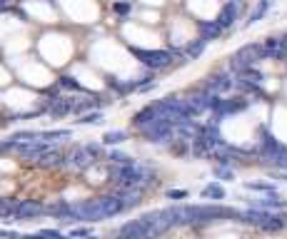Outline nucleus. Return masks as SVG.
I'll use <instances>...</instances> for the list:
<instances>
[{
	"mask_svg": "<svg viewBox=\"0 0 287 239\" xmlns=\"http://www.w3.org/2000/svg\"><path fill=\"white\" fill-rule=\"evenodd\" d=\"M120 212H122V204H120V199L115 194L97 197V199L80 202V204L70 207V217L80 219V222H100V219H110V217H115Z\"/></svg>",
	"mask_w": 287,
	"mask_h": 239,
	"instance_id": "f257e3e1",
	"label": "nucleus"
},
{
	"mask_svg": "<svg viewBox=\"0 0 287 239\" xmlns=\"http://www.w3.org/2000/svg\"><path fill=\"white\" fill-rule=\"evenodd\" d=\"M185 224H202V222H215V219H237L240 212L220 207V204H192L183 207Z\"/></svg>",
	"mask_w": 287,
	"mask_h": 239,
	"instance_id": "f03ea898",
	"label": "nucleus"
},
{
	"mask_svg": "<svg viewBox=\"0 0 287 239\" xmlns=\"http://www.w3.org/2000/svg\"><path fill=\"white\" fill-rule=\"evenodd\" d=\"M260 58H265V55H262V45H245V48H240V50L232 55L230 68H232L235 73H242L245 68H252Z\"/></svg>",
	"mask_w": 287,
	"mask_h": 239,
	"instance_id": "7ed1b4c3",
	"label": "nucleus"
},
{
	"mask_svg": "<svg viewBox=\"0 0 287 239\" xmlns=\"http://www.w3.org/2000/svg\"><path fill=\"white\" fill-rule=\"evenodd\" d=\"M140 132L145 135V137H148L150 142H155V145H163V142H170V140L175 137V125L160 117V120H155L153 125L142 127Z\"/></svg>",
	"mask_w": 287,
	"mask_h": 239,
	"instance_id": "20e7f679",
	"label": "nucleus"
},
{
	"mask_svg": "<svg viewBox=\"0 0 287 239\" xmlns=\"http://www.w3.org/2000/svg\"><path fill=\"white\" fill-rule=\"evenodd\" d=\"M135 53V58L142 63V65H148V68H153V70H160V68H168L170 65V60H173V55L168 53V50H132Z\"/></svg>",
	"mask_w": 287,
	"mask_h": 239,
	"instance_id": "39448f33",
	"label": "nucleus"
},
{
	"mask_svg": "<svg viewBox=\"0 0 287 239\" xmlns=\"http://www.w3.org/2000/svg\"><path fill=\"white\" fill-rule=\"evenodd\" d=\"M15 150L20 152V157L23 159H30V162H38L48 150H50V145L45 142V140H33V142H15Z\"/></svg>",
	"mask_w": 287,
	"mask_h": 239,
	"instance_id": "423d86ee",
	"label": "nucleus"
},
{
	"mask_svg": "<svg viewBox=\"0 0 287 239\" xmlns=\"http://www.w3.org/2000/svg\"><path fill=\"white\" fill-rule=\"evenodd\" d=\"M45 212V207L40 204V202H35V199H23V202H18L15 204V214H13V219H35V217H40Z\"/></svg>",
	"mask_w": 287,
	"mask_h": 239,
	"instance_id": "0eeeda50",
	"label": "nucleus"
},
{
	"mask_svg": "<svg viewBox=\"0 0 287 239\" xmlns=\"http://www.w3.org/2000/svg\"><path fill=\"white\" fill-rule=\"evenodd\" d=\"M68 164L75 167V169H88L95 164V157L88 152V147H75L70 155H68Z\"/></svg>",
	"mask_w": 287,
	"mask_h": 239,
	"instance_id": "6e6552de",
	"label": "nucleus"
},
{
	"mask_svg": "<svg viewBox=\"0 0 287 239\" xmlns=\"http://www.w3.org/2000/svg\"><path fill=\"white\" fill-rule=\"evenodd\" d=\"M117 234H120V239H140V237H145L150 232L145 229V224H142L140 219H132V222H125Z\"/></svg>",
	"mask_w": 287,
	"mask_h": 239,
	"instance_id": "1a4fd4ad",
	"label": "nucleus"
},
{
	"mask_svg": "<svg viewBox=\"0 0 287 239\" xmlns=\"http://www.w3.org/2000/svg\"><path fill=\"white\" fill-rule=\"evenodd\" d=\"M122 204V212L125 209H132L135 204H140V187H120V192L115 194Z\"/></svg>",
	"mask_w": 287,
	"mask_h": 239,
	"instance_id": "9d476101",
	"label": "nucleus"
},
{
	"mask_svg": "<svg viewBox=\"0 0 287 239\" xmlns=\"http://www.w3.org/2000/svg\"><path fill=\"white\" fill-rule=\"evenodd\" d=\"M237 219L247 222V224H255V227H265V222L270 219V212H265V209H247V212H240Z\"/></svg>",
	"mask_w": 287,
	"mask_h": 239,
	"instance_id": "9b49d317",
	"label": "nucleus"
},
{
	"mask_svg": "<svg viewBox=\"0 0 287 239\" xmlns=\"http://www.w3.org/2000/svg\"><path fill=\"white\" fill-rule=\"evenodd\" d=\"M155 120H160V115H158V110L150 105V107H145V110H140L135 117H132V122H135V127L137 130H142V127H148V125H153Z\"/></svg>",
	"mask_w": 287,
	"mask_h": 239,
	"instance_id": "f8f14e48",
	"label": "nucleus"
},
{
	"mask_svg": "<svg viewBox=\"0 0 287 239\" xmlns=\"http://www.w3.org/2000/svg\"><path fill=\"white\" fill-rule=\"evenodd\" d=\"M230 87H232V80H230L227 75H212V78H207V85H205V90L212 92V95L225 92V90H230Z\"/></svg>",
	"mask_w": 287,
	"mask_h": 239,
	"instance_id": "ddd939ff",
	"label": "nucleus"
},
{
	"mask_svg": "<svg viewBox=\"0 0 287 239\" xmlns=\"http://www.w3.org/2000/svg\"><path fill=\"white\" fill-rule=\"evenodd\" d=\"M73 107H75V100H73V97L50 100V115H53V117H63V115L73 112Z\"/></svg>",
	"mask_w": 287,
	"mask_h": 239,
	"instance_id": "4468645a",
	"label": "nucleus"
},
{
	"mask_svg": "<svg viewBox=\"0 0 287 239\" xmlns=\"http://www.w3.org/2000/svg\"><path fill=\"white\" fill-rule=\"evenodd\" d=\"M235 18H237V3H227L222 10H220V15H217V25L225 30V28H230L232 23H235Z\"/></svg>",
	"mask_w": 287,
	"mask_h": 239,
	"instance_id": "2eb2a0df",
	"label": "nucleus"
},
{
	"mask_svg": "<svg viewBox=\"0 0 287 239\" xmlns=\"http://www.w3.org/2000/svg\"><path fill=\"white\" fill-rule=\"evenodd\" d=\"M262 55L265 58H282V55H287L285 48H282V38H270L262 45Z\"/></svg>",
	"mask_w": 287,
	"mask_h": 239,
	"instance_id": "dca6fc26",
	"label": "nucleus"
},
{
	"mask_svg": "<svg viewBox=\"0 0 287 239\" xmlns=\"http://www.w3.org/2000/svg\"><path fill=\"white\" fill-rule=\"evenodd\" d=\"M38 162H40L45 169H48V167H65V164H68V157H63V155H60V152H55V150H48V152H45Z\"/></svg>",
	"mask_w": 287,
	"mask_h": 239,
	"instance_id": "f3484780",
	"label": "nucleus"
},
{
	"mask_svg": "<svg viewBox=\"0 0 287 239\" xmlns=\"http://www.w3.org/2000/svg\"><path fill=\"white\" fill-rule=\"evenodd\" d=\"M202 197H205V199H225V189H222V184L210 182V184L202 187Z\"/></svg>",
	"mask_w": 287,
	"mask_h": 239,
	"instance_id": "a211bd4d",
	"label": "nucleus"
},
{
	"mask_svg": "<svg viewBox=\"0 0 287 239\" xmlns=\"http://www.w3.org/2000/svg\"><path fill=\"white\" fill-rule=\"evenodd\" d=\"M200 30H202V38H205V40H212V38H217V35L222 33V28H220L217 23H202Z\"/></svg>",
	"mask_w": 287,
	"mask_h": 239,
	"instance_id": "6ab92c4d",
	"label": "nucleus"
},
{
	"mask_svg": "<svg viewBox=\"0 0 287 239\" xmlns=\"http://www.w3.org/2000/svg\"><path fill=\"white\" fill-rule=\"evenodd\" d=\"M63 137H70V130H48V132H40V140H45V142L63 140Z\"/></svg>",
	"mask_w": 287,
	"mask_h": 239,
	"instance_id": "aec40b11",
	"label": "nucleus"
},
{
	"mask_svg": "<svg viewBox=\"0 0 287 239\" xmlns=\"http://www.w3.org/2000/svg\"><path fill=\"white\" fill-rule=\"evenodd\" d=\"M277 207H282V202H280L275 194H270V197H265V199H260V202L255 204V209H277Z\"/></svg>",
	"mask_w": 287,
	"mask_h": 239,
	"instance_id": "412c9836",
	"label": "nucleus"
},
{
	"mask_svg": "<svg viewBox=\"0 0 287 239\" xmlns=\"http://www.w3.org/2000/svg\"><path fill=\"white\" fill-rule=\"evenodd\" d=\"M267 8H270V0H260L257 8H255V10H252V15H250V25H252V23H257V20L267 13Z\"/></svg>",
	"mask_w": 287,
	"mask_h": 239,
	"instance_id": "4be33fe9",
	"label": "nucleus"
},
{
	"mask_svg": "<svg viewBox=\"0 0 287 239\" xmlns=\"http://www.w3.org/2000/svg\"><path fill=\"white\" fill-rule=\"evenodd\" d=\"M122 140H127V135L120 132V130H117V132H105V135H102V142H105V145H120Z\"/></svg>",
	"mask_w": 287,
	"mask_h": 239,
	"instance_id": "5701e85b",
	"label": "nucleus"
},
{
	"mask_svg": "<svg viewBox=\"0 0 287 239\" xmlns=\"http://www.w3.org/2000/svg\"><path fill=\"white\" fill-rule=\"evenodd\" d=\"M205 45H207V40L205 38H200V40H195L190 48H188V58H197V55H202V50H205Z\"/></svg>",
	"mask_w": 287,
	"mask_h": 239,
	"instance_id": "b1692460",
	"label": "nucleus"
},
{
	"mask_svg": "<svg viewBox=\"0 0 287 239\" xmlns=\"http://www.w3.org/2000/svg\"><path fill=\"white\" fill-rule=\"evenodd\" d=\"M10 140H15V142H33V140H40V132H30V130H25V132H15Z\"/></svg>",
	"mask_w": 287,
	"mask_h": 239,
	"instance_id": "393cba45",
	"label": "nucleus"
},
{
	"mask_svg": "<svg viewBox=\"0 0 287 239\" xmlns=\"http://www.w3.org/2000/svg\"><path fill=\"white\" fill-rule=\"evenodd\" d=\"M15 214V204H10L8 199H0V217H5V219H10Z\"/></svg>",
	"mask_w": 287,
	"mask_h": 239,
	"instance_id": "a878e982",
	"label": "nucleus"
},
{
	"mask_svg": "<svg viewBox=\"0 0 287 239\" xmlns=\"http://www.w3.org/2000/svg\"><path fill=\"white\" fill-rule=\"evenodd\" d=\"M100 120H102V115H100V112H88V115H80V120H78V122H80V125H97Z\"/></svg>",
	"mask_w": 287,
	"mask_h": 239,
	"instance_id": "bb28decb",
	"label": "nucleus"
},
{
	"mask_svg": "<svg viewBox=\"0 0 287 239\" xmlns=\"http://www.w3.org/2000/svg\"><path fill=\"white\" fill-rule=\"evenodd\" d=\"M58 85H60V87H68V90H80V85H78V82H75V78H70V75L60 78V80H58Z\"/></svg>",
	"mask_w": 287,
	"mask_h": 239,
	"instance_id": "cd10ccee",
	"label": "nucleus"
},
{
	"mask_svg": "<svg viewBox=\"0 0 287 239\" xmlns=\"http://www.w3.org/2000/svg\"><path fill=\"white\" fill-rule=\"evenodd\" d=\"M270 164H275V167H280V169H287V147H285V150H282Z\"/></svg>",
	"mask_w": 287,
	"mask_h": 239,
	"instance_id": "c85d7f7f",
	"label": "nucleus"
},
{
	"mask_svg": "<svg viewBox=\"0 0 287 239\" xmlns=\"http://www.w3.org/2000/svg\"><path fill=\"white\" fill-rule=\"evenodd\" d=\"M245 187H247V189H257V192H270V194L275 192V187H272V184H260V182H247Z\"/></svg>",
	"mask_w": 287,
	"mask_h": 239,
	"instance_id": "c756f323",
	"label": "nucleus"
},
{
	"mask_svg": "<svg viewBox=\"0 0 287 239\" xmlns=\"http://www.w3.org/2000/svg\"><path fill=\"white\" fill-rule=\"evenodd\" d=\"M110 159H112L115 164H132V159H130L127 155H122V152H112V155H110Z\"/></svg>",
	"mask_w": 287,
	"mask_h": 239,
	"instance_id": "7c9ffc66",
	"label": "nucleus"
},
{
	"mask_svg": "<svg viewBox=\"0 0 287 239\" xmlns=\"http://www.w3.org/2000/svg\"><path fill=\"white\" fill-rule=\"evenodd\" d=\"M70 237H75V239H88V237H93V232H90L88 227H78V229L70 232Z\"/></svg>",
	"mask_w": 287,
	"mask_h": 239,
	"instance_id": "2f4dec72",
	"label": "nucleus"
},
{
	"mask_svg": "<svg viewBox=\"0 0 287 239\" xmlns=\"http://www.w3.org/2000/svg\"><path fill=\"white\" fill-rule=\"evenodd\" d=\"M38 234H40L43 239H58V237H60V232H58V229H40Z\"/></svg>",
	"mask_w": 287,
	"mask_h": 239,
	"instance_id": "473e14b6",
	"label": "nucleus"
},
{
	"mask_svg": "<svg viewBox=\"0 0 287 239\" xmlns=\"http://www.w3.org/2000/svg\"><path fill=\"white\" fill-rule=\"evenodd\" d=\"M168 197H170V199H185V197H188V192H185V189H170V192H168Z\"/></svg>",
	"mask_w": 287,
	"mask_h": 239,
	"instance_id": "72a5a7b5",
	"label": "nucleus"
},
{
	"mask_svg": "<svg viewBox=\"0 0 287 239\" xmlns=\"http://www.w3.org/2000/svg\"><path fill=\"white\" fill-rule=\"evenodd\" d=\"M215 174H217V177H222V179H232V169H225V167H217V169H215Z\"/></svg>",
	"mask_w": 287,
	"mask_h": 239,
	"instance_id": "f704fd0d",
	"label": "nucleus"
},
{
	"mask_svg": "<svg viewBox=\"0 0 287 239\" xmlns=\"http://www.w3.org/2000/svg\"><path fill=\"white\" fill-rule=\"evenodd\" d=\"M85 147H88V152H90L95 159H97V157H100V152H102V147H100V145H85Z\"/></svg>",
	"mask_w": 287,
	"mask_h": 239,
	"instance_id": "c9c22d12",
	"label": "nucleus"
},
{
	"mask_svg": "<svg viewBox=\"0 0 287 239\" xmlns=\"http://www.w3.org/2000/svg\"><path fill=\"white\" fill-rule=\"evenodd\" d=\"M130 10V3H115V13H120V15H125Z\"/></svg>",
	"mask_w": 287,
	"mask_h": 239,
	"instance_id": "e433bc0d",
	"label": "nucleus"
},
{
	"mask_svg": "<svg viewBox=\"0 0 287 239\" xmlns=\"http://www.w3.org/2000/svg\"><path fill=\"white\" fill-rule=\"evenodd\" d=\"M0 239H20V234H15V232H5V229H0Z\"/></svg>",
	"mask_w": 287,
	"mask_h": 239,
	"instance_id": "4c0bfd02",
	"label": "nucleus"
},
{
	"mask_svg": "<svg viewBox=\"0 0 287 239\" xmlns=\"http://www.w3.org/2000/svg\"><path fill=\"white\" fill-rule=\"evenodd\" d=\"M20 239H43L40 234H20Z\"/></svg>",
	"mask_w": 287,
	"mask_h": 239,
	"instance_id": "58836bf2",
	"label": "nucleus"
},
{
	"mask_svg": "<svg viewBox=\"0 0 287 239\" xmlns=\"http://www.w3.org/2000/svg\"><path fill=\"white\" fill-rule=\"evenodd\" d=\"M8 5H10V0H0V10H5Z\"/></svg>",
	"mask_w": 287,
	"mask_h": 239,
	"instance_id": "ea45409f",
	"label": "nucleus"
},
{
	"mask_svg": "<svg viewBox=\"0 0 287 239\" xmlns=\"http://www.w3.org/2000/svg\"><path fill=\"white\" fill-rule=\"evenodd\" d=\"M282 48H285V53H287V38H282Z\"/></svg>",
	"mask_w": 287,
	"mask_h": 239,
	"instance_id": "a19ab883",
	"label": "nucleus"
},
{
	"mask_svg": "<svg viewBox=\"0 0 287 239\" xmlns=\"http://www.w3.org/2000/svg\"><path fill=\"white\" fill-rule=\"evenodd\" d=\"M58 239H70V237H63V234H60V237H58Z\"/></svg>",
	"mask_w": 287,
	"mask_h": 239,
	"instance_id": "79ce46f5",
	"label": "nucleus"
}]
</instances>
